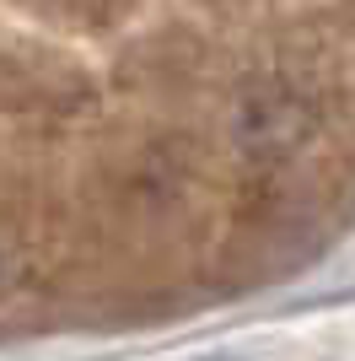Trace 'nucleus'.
<instances>
[{
  "mask_svg": "<svg viewBox=\"0 0 355 361\" xmlns=\"http://www.w3.org/2000/svg\"><path fill=\"white\" fill-rule=\"evenodd\" d=\"M237 130L253 151H285L307 135V114L296 97H253L248 114L237 119Z\"/></svg>",
  "mask_w": 355,
  "mask_h": 361,
  "instance_id": "obj_1",
  "label": "nucleus"
},
{
  "mask_svg": "<svg viewBox=\"0 0 355 361\" xmlns=\"http://www.w3.org/2000/svg\"><path fill=\"white\" fill-rule=\"evenodd\" d=\"M205 361H248V356H205Z\"/></svg>",
  "mask_w": 355,
  "mask_h": 361,
  "instance_id": "obj_2",
  "label": "nucleus"
}]
</instances>
